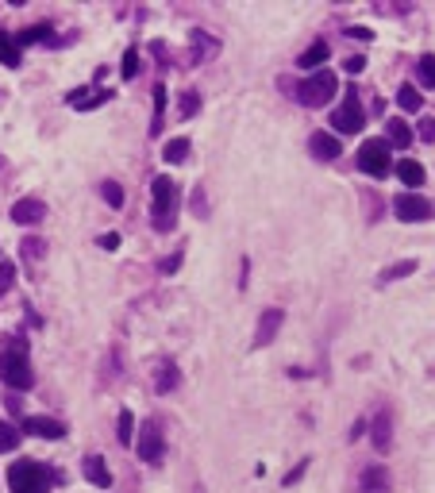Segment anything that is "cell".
<instances>
[{
  "label": "cell",
  "mask_w": 435,
  "mask_h": 493,
  "mask_svg": "<svg viewBox=\"0 0 435 493\" xmlns=\"http://www.w3.org/2000/svg\"><path fill=\"white\" fill-rule=\"evenodd\" d=\"M54 482V474L46 470L43 463H31V458H23V463H12L8 466V489L12 493H46Z\"/></svg>",
  "instance_id": "cell-1"
},
{
  "label": "cell",
  "mask_w": 435,
  "mask_h": 493,
  "mask_svg": "<svg viewBox=\"0 0 435 493\" xmlns=\"http://www.w3.org/2000/svg\"><path fill=\"white\" fill-rule=\"evenodd\" d=\"M0 382L12 385V389H31L35 385V370L27 363V347L23 343H15L12 351L0 355Z\"/></svg>",
  "instance_id": "cell-2"
},
{
  "label": "cell",
  "mask_w": 435,
  "mask_h": 493,
  "mask_svg": "<svg viewBox=\"0 0 435 493\" xmlns=\"http://www.w3.org/2000/svg\"><path fill=\"white\" fill-rule=\"evenodd\" d=\"M151 196H154V227L158 232H174V212H177V185L170 177H154L151 182Z\"/></svg>",
  "instance_id": "cell-3"
},
{
  "label": "cell",
  "mask_w": 435,
  "mask_h": 493,
  "mask_svg": "<svg viewBox=\"0 0 435 493\" xmlns=\"http://www.w3.org/2000/svg\"><path fill=\"white\" fill-rule=\"evenodd\" d=\"M339 93V81H335L332 70H316L305 85L297 89V101L305 104V108H320V104H327L332 96Z\"/></svg>",
  "instance_id": "cell-4"
},
{
  "label": "cell",
  "mask_w": 435,
  "mask_h": 493,
  "mask_svg": "<svg viewBox=\"0 0 435 493\" xmlns=\"http://www.w3.org/2000/svg\"><path fill=\"white\" fill-rule=\"evenodd\" d=\"M393 146L385 143V139H366L362 146H358V166H362V174L370 177H385L393 170Z\"/></svg>",
  "instance_id": "cell-5"
},
{
  "label": "cell",
  "mask_w": 435,
  "mask_h": 493,
  "mask_svg": "<svg viewBox=\"0 0 435 493\" xmlns=\"http://www.w3.org/2000/svg\"><path fill=\"white\" fill-rule=\"evenodd\" d=\"M135 447H139V458H143V463L158 466L162 455H166V435H162V424L158 420H146L143 432H139V439H135Z\"/></svg>",
  "instance_id": "cell-6"
},
{
  "label": "cell",
  "mask_w": 435,
  "mask_h": 493,
  "mask_svg": "<svg viewBox=\"0 0 435 493\" xmlns=\"http://www.w3.org/2000/svg\"><path fill=\"white\" fill-rule=\"evenodd\" d=\"M393 212H397V220H405V224H424V220H431V201L420 193H401L397 201H393Z\"/></svg>",
  "instance_id": "cell-7"
},
{
  "label": "cell",
  "mask_w": 435,
  "mask_h": 493,
  "mask_svg": "<svg viewBox=\"0 0 435 493\" xmlns=\"http://www.w3.org/2000/svg\"><path fill=\"white\" fill-rule=\"evenodd\" d=\"M332 123H335V131H347V135H355V131H362V104H358V93L355 89H347V101L335 108V116H332Z\"/></svg>",
  "instance_id": "cell-8"
},
{
  "label": "cell",
  "mask_w": 435,
  "mask_h": 493,
  "mask_svg": "<svg viewBox=\"0 0 435 493\" xmlns=\"http://www.w3.org/2000/svg\"><path fill=\"white\" fill-rule=\"evenodd\" d=\"M285 324V308H266L258 316V327H254V347H266L270 339L277 335V327Z\"/></svg>",
  "instance_id": "cell-9"
},
{
  "label": "cell",
  "mask_w": 435,
  "mask_h": 493,
  "mask_svg": "<svg viewBox=\"0 0 435 493\" xmlns=\"http://www.w3.org/2000/svg\"><path fill=\"white\" fill-rule=\"evenodd\" d=\"M23 432H27V435H39V439H62V435H65V424L54 420V416H27V420H23Z\"/></svg>",
  "instance_id": "cell-10"
},
{
  "label": "cell",
  "mask_w": 435,
  "mask_h": 493,
  "mask_svg": "<svg viewBox=\"0 0 435 493\" xmlns=\"http://www.w3.org/2000/svg\"><path fill=\"white\" fill-rule=\"evenodd\" d=\"M370 428H374V432H370L374 447L385 455V451L393 447V413H389V408H377V416H374V424H370Z\"/></svg>",
  "instance_id": "cell-11"
},
{
  "label": "cell",
  "mask_w": 435,
  "mask_h": 493,
  "mask_svg": "<svg viewBox=\"0 0 435 493\" xmlns=\"http://www.w3.org/2000/svg\"><path fill=\"white\" fill-rule=\"evenodd\" d=\"M43 216H46V208H43L39 196H23V201L12 204V220H15V224H39Z\"/></svg>",
  "instance_id": "cell-12"
},
{
  "label": "cell",
  "mask_w": 435,
  "mask_h": 493,
  "mask_svg": "<svg viewBox=\"0 0 435 493\" xmlns=\"http://www.w3.org/2000/svg\"><path fill=\"white\" fill-rule=\"evenodd\" d=\"M308 146H312V154H316V158H324V162H332V158H339V154H343L339 139L327 135V131H316V135L308 139Z\"/></svg>",
  "instance_id": "cell-13"
},
{
  "label": "cell",
  "mask_w": 435,
  "mask_h": 493,
  "mask_svg": "<svg viewBox=\"0 0 435 493\" xmlns=\"http://www.w3.org/2000/svg\"><path fill=\"white\" fill-rule=\"evenodd\" d=\"M81 470H85V478L93 482V486H101V489L112 486V474H108V466H104L101 455H89L85 463H81Z\"/></svg>",
  "instance_id": "cell-14"
},
{
  "label": "cell",
  "mask_w": 435,
  "mask_h": 493,
  "mask_svg": "<svg viewBox=\"0 0 435 493\" xmlns=\"http://www.w3.org/2000/svg\"><path fill=\"white\" fill-rule=\"evenodd\" d=\"M397 177H401L408 189H416V185H424V166H420L416 158H401V162H397Z\"/></svg>",
  "instance_id": "cell-15"
},
{
  "label": "cell",
  "mask_w": 435,
  "mask_h": 493,
  "mask_svg": "<svg viewBox=\"0 0 435 493\" xmlns=\"http://www.w3.org/2000/svg\"><path fill=\"white\" fill-rule=\"evenodd\" d=\"M154 385H158V393H174L177 385H182V374H177L174 363H162L158 366V377H154Z\"/></svg>",
  "instance_id": "cell-16"
},
{
  "label": "cell",
  "mask_w": 435,
  "mask_h": 493,
  "mask_svg": "<svg viewBox=\"0 0 435 493\" xmlns=\"http://www.w3.org/2000/svg\"><path fill=\"white\" fill-rule=\"evenodd\" d=\"M389 486V474H385V466H370V470L362 474V489L366 493H385Z\"/></svg>",
  "instance_id": "cell-17"
},
{
  "label": "cell",
  "mask_w": 435,
  "mask_h": 493,
  "mask_svg": "<svg viewBox=\"0 0 435 493\" xmlns=\"http://www.w3.org/2000/svg\"><path fill=\"white\" fill-rule=\"evenodd\" d=\"M385 143L389 146H408L412 143V127H408L405 120H389V135H385Z\"/></svg>",
  "instance_id": "cell-18"
},
{
  "label": "cell",
  "mask_w": 435,
  "mask_h": 493,
  "mask_svg": "<svg viewBox=\"0 0 435 493\" xmlns=\"http://www.w3.org/2000/svg\"><path fill=\"white\" fill-rule=\"evenodd\" d=\"M324 58H327V43H324V39H316V43H312L308 51L301 54V62H297V65H301V70H316V65L324 62Z\"/></svg>",
  "instance_id": "cell-19"
},
{
  "label": "cell",
  "mask_w": 435,
  "mask_h": 493,
  "mask_svg": "<svg viewBox=\"0 0 435 493\" xmlns=\"http://www.w3.org/2000/svg\"><path fill=\"white\" fill-rule=\"evenodd\" d=\"M408 274H416V258H401V262H393L389 270H382V277H377V282H401V277H408Z\"/></svg>",
  "instance_id": "cell-20"
},
{
  "label": "cell",
  "mask_w": 435,
  "mask_h": 493,
  "mask_svg": "<svg viewBox=\"0 0 435 493\" xmlns=\"http://www.w3.org/2000/svg\"><path fill=\"white\" fill-rule=\"evenodd\" d=\"M397 104H401L405 112H420V108H424V96L416 93L412 85H401V89H397Z\"/></svg>",
  "instance_id": "cell-21"
},
{
  "label": "cell",
  "mask_w": 435,
  "mask_h": 493,
  "mask_svg": "<svg viewBox=\"0 0 435 493\" xmlns=\"http://www.w3.org/2000/svg\"><path fill=\"white\" fill-rule=\"evenodd\" d=\"M162 158L174 162V166H177V162H185L189 158V139H170L166 151H162Z\"/></svg>",
  "instance_id": "cell-22"
},
{
  "label": "cell",
  "mask_w": 435,
  "mask_h": 493,
  "mask_svg": "<svg viewBox=\"0 0 435 493\" xmlns=\"http://www.w3.org/2000/svg\"><path fill=\"white\" fill-rule=\"evenodd\" d=\"M162 112H166V85H154V123H151V135L162 131Z\"/></svg>",
  "instance_id": "cell-23"
},
{
  "label": "cell",
  "mask_w": 435,
  "mask_h": 493,
  "mask_svg": "<svg viewBox=\"0 0 435 493\" xmlns=\"http://www.w3.org/2000/svg\"><path fill=\"white\" fill-rule=\"evenodd\" d=\"M108 96H112V93H104V89H101V93H93V96H77V93H70V104H73V108H81V112H89V108H96V104H104Z\"/></svg>",
  "instance_id": "cell-24"
},
{
  "label": "cell",
  "mask_w": 435,
  "mask_h": 493,
  "mask_svg": "<svg viewBox=\"0 0 435 493\" xmlns=\"http://www.w3.org/2000/svg\"><path fill=\"white\" fill-rule=\"evenodd\" d=\"M193 46H196V51H193V65H196V62H201V54H212L220 43H216V39H208L204 31H193Z\"/></svg>",
  "instance_id": "cell-25"
},
{
  "label": "cell",
  "mask_w": 435,
  "mask_h": 493,
  "mask_svg": "<svg viewBox=\"0 0 435 493\" xmlns=\"http://www.w3.org/2000/svg\"><path fill=\"white\" fill-rule=\"evenodd\" d=\"M20 447V428H12V424H0V455H8V451Z\"/></svg>",
  "instance_id": "cell-26"
},
{
  "label": "cell",
  "mask_w": 435,
  "mask_h": 493,
  "mask_svg": "<svg viewBox=\"0 0 435 493\" xmlns=\"http://www.w3.org/2000/svg\"><path fill=\"white\" fill-rule=\"evenodd\" d=\"M116 439L124 443V447H131V439H135V420H131V413H127V408L120 413V432H116Z\"/></svg>",
  "instance_id": "cell-27"
},
{
  "label": "cell",
  "mask_w": 435,
  "mask_h": 493,
  "mask_svg": "<svg viewBox=\"0 0 435 493\" xmlns=\"http://www.w3.org/2000/svg\"><path fill=\"white\" fill-rule=\"evenodd\" d=\"M20 246H23V258H27V262H39V258L46 254V251H43L46 243H43V239H35V235H31V239H23Z\"/></svg>",
  "instance_id": "cell-28"
},
{
  "label": "cell",
  "mask_w": 435,
  "mask_h": 493,
  "mask_svg": "<svg viewBox=\"0 0 435 493\" xmlns=\"http://www.w3.org/2000/svg\"><path fill=\"white\" fill-rule=\"evenodd\" d=\"M0 62H4L8 70H15V65H20V46L4 39V43H0Z\"/></svg>",
  "instance_id": "cell-29"
},
{
  "label": "cell",
  "mask_w": 435,
  "mask_h": 493,
  "mask_svg": "<svg viewBox=\"0 0 435 493\" xmlns=\"http://www.w3.org/2000/svg\"><path fill=\"white\" fill-rule=\"evenodd\" d=\"M43 39H51V27H46V23H39V27H27V31H20V43H43Z\"/></svg>",
  "instance_id": "cell-30"
},
{
  "label": "cell",
  "mask_w": 435,
  "mask_h": 493,
  "mask_svg": "<svg viewBox=\"0 0 435 493\" xmlns=\"http://www.w3.org/2000/svg\"><path fill=\"white\" fill-rule=\"evenodd\" d=\"M101 193H104V201H108L112 208H120V204H124V189H120L116 182H104V185H101Z\"/></svg>",
  "instance_id": "cell-31"
},
{
  "label": "cell",
  "mask_w": 435,
  "mask_h": 493,
  "mask_svg": "<svg viewBox=\"0 0 435 493\" xmlns=\"http://www.w3.org/2000/svg\"><path fill=\"white\" fill-rule=\"evenodd\" d=\"M420 81L435 89V54H424L420 58Z\"/></svg>",
  "instance_id": "cell-32"
},
{
  "label": "cell",
  "mask_w": 435,
  "mask_h": 493,
  "mask_svg": "<svg viewBox=\"0 0 435 493\" xmlns=\"http://www.w3.org/2000/svg\"><path fill=\"white\" fill-rule=\"evenodd\" d=\"M12 282H15V266L12 262H0V297L12 289Z\"/></svg>",
  "instance_id": "cell-33"
},
{
  "label": "cell",
  "mask_w": 435,
  "mask_h": 493,
  "mask_svg": "<svg viewBox=\"0 0 435 493\" xmlns=\"http://www.w3.org/2000/svg\"><path fill=\"white\" fill-rule=\"evenodd\" d=\"M120 73H124L127 81L135 77V73H139V51H127V54H124V65H120Z\"/></svg>",
  "instance_id": "cell-34"
},
{
  "label": "cell",
  "mask_w": 435,
  "mask_h": 493,
  "mask_svg": "<svg viewBox=\"0 0 435 493\" xmlns=\"http://www.w3.org/2000/svg\"><path fill=\"white\" fill-rule=\"evenodd\" d=\"M196 108H201V96H196V93H185V96H182V116H196Z\"/></svg>",
  "instance_id": "cell-35"
},
{
  "label": "cell",
  "mask_w": 435,
  "mask_h": 493,
  "mask_svg": "<svg viewBox=\"0 0 435 493\" xmlns=\"http://www.w3.org/2000/svg\"><path fill=\"white\" fill-rule=\"evenodd\" d=\"M182 258H185V251H174L166 262H162V274H177V270H182Z\"/></svg>",
  "instance_id": "cell-36"
},
{
  "label": "cell",
  "mask_w": 435,
  "mask_h": 493,
  "mask_svg": "<svg viewBox=\"0 0 435 493\" xmlns=\"http://www.w3.org/2000/svg\"><path fill=\"white\" fill-rule=\"evenodd\" d=\"M305 470H308V458H305V463H297L289 474H285V486H297V482L305 478Z\"/></svg>",
  "instance_id": "cell-37"
},
{
  "label": "cell",
  "mask_w": 435,
  "mask_h": 493,
  "mask_svg": "<svg viewBox=\"0 0 435 493\" xmlns=\"http://www.w3.org/2000/svg\"><path fill=\"white\" fill-rule=\"evenodd\" d=\"M189 204H196V216H208V201H204V189H193V201Z\"/></svg>",
  "instance_id": "cell-38"
},
{
  "label": "cell",
  "mask_w": 435,
  "mask_h": 493,
  "mask_svg": "<svg viewBox=\"0 0 435 493\" xmlns=\"http://www.w3.org/2000/svg\"><path fill=\"white\" fill-rule=\"evenodd\" d=\"M420 139L435 143V120H420Z\"/></svg>",
  "instance_id": "cell-39"
},
{
  "label": "cell",
  "mask_w": 435,
  "mask_h": 493,
  "mask_svg": "<svg viewBox=\"0 0 435 493\" xmlns=\"http://www.w3.org/2000/svg\"><path fill=\"white\" fill-rule=\"evenodd\" d=\"M343 65H347L351 73H362V70H366V58H362V54H355V58H347Z\"/></svg>",
  "instance_id": "cell-40"
},
{
  "label": "cell",
  "mask_w": 435,
  "mask_h": 493,
  "mask_svg": "<svg viewBox=\"0 0 435 493\" xmlns=\"http://www.w3.org/2000/svg\"><path fill=\"white\" fill-rule=\"evenodd\" d=\"M101 246H104V251H116V246H120V235H116V232L101 235Z\"/></svg>",
  "instance_id": "cell-41"
},
{
  "label": "cell",
  "mask_w": 435,
  "mask_h": 493,
  "mask_svg": "<svg viewBox=\"0 0 435 493\" xmlns=\"http://www.w3.org/2000/svg\"><path fill=\"white\" fill-rule=\"evenodd\" d=\"M347 35H351V39H358V43H366V39H370V27H351Z\"/></svg>",
  "instance_id": "cell-42"
},
{
  "label": "cell",
  "mask_w": 435,
  "mask_h": 493,
  "mask_svg": "<svg viewBox=\"0 0 435 493\" xmlns=\"http://www.w3.org/2000/svg\"><path fill=\"white\" fill-rule=\"evenodd\" d=\"M362 428H366V420H358V424H355V428H351V432H347V439H358V435H362Z\"/></svg>",
  "instance_id": "cell-43"
},
{
  "label": "cell",
  "mask_w": 435,
  "mask_h": 493,
  "mask_svg": "<svg viewBox=\"0 0 435 493\" xmlns=\"http://www.w3.org/2000/svg\"><path fill=\"white\" fill-rule=\"evenodd\" d=\"M0 43H4V35H0Z\"/></svg>",
  "instance_id": "cell-44"
}]
</instances>
